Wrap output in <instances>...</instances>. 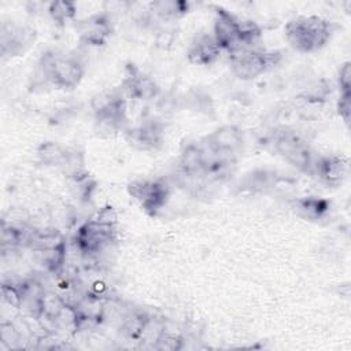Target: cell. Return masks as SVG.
<instances>
[{
  "label": "cell",
  "instance_id": "cell-6",
  "mask_svg": "<svg viewBox=\"0 0 351 351\" xmlns=\"http://www.w3.org/2000/svg\"><path fill=\"white\" fill-rule=\"evenodd\" d=\"M240 18L226 11L222 7H215V16L213 25V36L222 51L229 53L241 48L240 43Z\"/></svg>",
  "mask_w": 351,
  "mask_h": 351
},
{
  "label": "cell",
  "instance_id": "cell-23",
  "mask_svg": "<svg viewBox=\"0 0 351 351\" xmlns=\"http://www.w3.org/2000/svg\"><path fill=\"white\" fill-rule=\"evenodd\" d=\"M339 86L340 92H351V66L346 62L339 71Z\"/></svg>",
  "mask_w": 351,
  "mask_h": 351
},
{
  "label": "cell",
  "instance_id": "cell-22",
  "mask_svg": "<svg viewBox=\"0 0 351 351\" xmlns=\"http://www.w3.org/2000/svg\"><path fill=\"white\" fill-rule=\"evenodd\" d=\"M350 108H351V92H340L337 110L346 123L350 122Z\"/></svg>",
  "mask_w": 351,
  "mask_h": 351
},
{
  "label": "cell",
  "instance_id": "cell-9",
  "mask_svg": "<svg viewBox=\"0 0 351 351\" xmlns=\"http://www.w3.org/2000/svg\"><path fill=\"white\" fill-rule=\"evenodd\" d=\"M90 107L96 118H112L126 122V96L122 88H111L95 95Z\"/></svg>",
  "mask_w": 351,
  "mask_h": 351
},
{
  "label": "cell",
  "instance_id": "cell-15",
  "mask_svg": "<svg viewBox=\"0 0 351 351\" xmlns=\"http://www.w3.org/2000/svg\"><path fill=\"white\" fill-rule=\"evenodd\" d=\"M293 210L296 211L298 215L313 221V219L322 218L328 213L329 203L324 199L308 196V197H302L295 200Z\"/></svg>",
  "mask_w": 351,
  "mask_h": 351
},
{
  "label": "cell",
  "instance_id": "cell-21",
  "mask_svg": "<svg viewBox=\"0 0 351 351\" xmlns=\"http://www.w3.org/2000/svg\"><path fill=\"white\" fill-rule=\"evenodd\" d=\"M271 176L269 174L266 170H261L258 173H252L247 177L245 182H247V188L251 191H261L263 192L266 188H270V185L273 184L271 181Z\"/></svg>",
  "mask_w": 351,
  "mask_h": 351
},
{
  "label": "cell",
  "instance_id": "cell-13",
  "mask_svg": "<svg viewBox=\"0 0 351 351\" xmlns=\"http://www.w3.org/2000/svg\"><path fill=\"white\" fill-rule=\"evenodd\" d=\"M207 145L219 156H232L243 144V134L233 125H223L207 137Z\"/></svg>",
  "mask_w": 351,
  "mask_h": 351
},
{
  "label": "cell",
  "instance_id": "cell-20",
  "mask_svg": "<svg viewBox=\"0 0 351 351\" xmlns=\"http://www.w3.org/2000/svg\"><path fill=\"white\" fill-rule=\"evenodd\" d=\"M48 14L53 22L64 25L66 22L74 19L77 7L73 1H51L48 4Z\"/></svg>",
  "mask_w": 351,
  "mask_h": 351
},
{
  "label": "cell",
  "instance_id": "cell-3",
  "mask_svg": "<svg viewBox=\"0 0 351 351\" xmlns=\"http://www.w3.org/2000/svg\"><path fill=\"white\" fill-rule=\"evenodd\" d=\"M40 69L44 78L60 89L75 88L85 73L81 60L69 53L47 51L40 59Z\"/></svg>",
  "mask_w": 351,
  "mask_h": 351
},
{
  "label": "cell",
  "instance_id": "cell-11",
  "mask_svg": "<svg viewBox=\"0 0 351 351\" xmlns=\"http://www.w3.org/2000/svg\"><path fill=\"white\" fill-rule=\"evenodd\" d=\"M77 32L85 44L103 47L112 33L111 21L106 14H93L77 23Z\"/></svg>",
  "mask_w": 351,
  "mask_h": 351
},
{
  "label": "cell",
  "instance_id": "cell-14",
  "mask_svg": "<svg viewBox=\"0 0 351 351\" xmlns=\"http://www.w3.org/2000/svg\"><path fill=\"white\" fill-rule=\"evenodd\" d=\"M165 128L158 119H147L137 128L128 130V140L130 144L141 149H154L163 141Z\"/></svg>",
  "mask_w": 351,
  "mask_h": 351
},
{
  "label": "cell",
  "instance_id": "cell-24",
  "mask_svg": "<svg viewBox=\"0 0 351 351\" xmlns=\"http://www.w3.org/2000/svg\"><path fill=\"white\" fill-rule=\"evenodd\" d=\"M19 335L16 329L11 325V322H3L1 324V343L11 348V343L18 341Z\"/></svg>",
  "mask_w": 351,
  "mask_h": 351
},
{
  "label": "cell",
  "instance_id": "cell-7",
  "mask_svg": "<svg viewBox=\"0 0 351 351\" xmlns=\"http://www.w3.org/2000/svg\"><path fill=\"white\" fill-rule=\"evenodd\" d=\"M36 33L27 25L3 23L0 33V47L3 56L22 55L34 41Z\"/></svg>",
  "mask_w": 351,
  "mask_h": 351
},
{
  "label": "cell",
  "instance_id": "cell-5",
  "mask_svg": "<svg viewBox=\"0 0 351 351\" xmlns=\"http://www.w3.org/2000/svg\"><path fill=\"white\" fill-rule=\"evenodd\" d=\"M128 192L148 215L155 217L166 206L170 186L163 178H138L128 185Z\"/></svg>",
  "mask_w": 351,
  "mask_h": 351
},
{
  "label": "cell",
  "instance_id": "cell-18",
  "mask_svg": "<svg viewBox=\"0 0 351 351\" xmlns=\"http://www.w3.org/2000/svg\"><path fill=\"white\" fill-rule=\"evenodd\" d=\"M149 11L160 18H178L185 15L189 10V4L186 1H176V0H160L148 4Z\"/></svg>",
  "mask_w": 351,
  "mask_h": 351
},
{
  "label": "cell",
  "instance_id": "cell-19",
  "mask_svg": "<svg viewBox=\"0 0 351 351\" xmlns=\"http://www.w3.org/2000/svg\"><path fill=\"white\" fill-rule=\"evenodd\" d=\"M149 317L144 314H132L122 324V333L132 340H140L144 335V330L149 322Z\"/></svg>",
  "mask_w": 351,
  "mask_h": 351
},
{
  "label": "cell",
  "instance_id": "cell-2",
  "mask_svg": "<svg viewBox=\"0 0 351 351\" xmlns=\"http://www.w3.org/2000/svg\"><path fill=\"white\" fill-rule=\"evenodd\" d=\"M288 44L303 53L317 52L324 48L332 37L333 26L326 18L318 15H300L285 25Z\"/></svg>",
  "mask_w": 351,
  "mask_h": 351
},
{
  "label": "cell",
  "instance_id": "cell-8",
  "mask_svg": "<svg viewBox=\"0 0 351 351\" xmlns=\"http://www.w3.org/2000/svg\"><path fill=\"white\" fill-rule=\"evenodd\" d=\"M121 88L126 97L136 100H151L159 95V85L155 80L134 64H129L126 67V74Z\"/></svg>",
  "mask_w": 351,
  "mask_h": 351
},
{
  "label": "cell",
  "instance_id": "cell-10",
  "mask_svg": "<svg viewBox=\"0 0 351 351\" xmlns=\"http://www.w3.org/2000/svg\"><path fill=\"white\" fill-rule=\"evenodd\" d=\"M328 186H340L350 173V160L344 155H325L315 159L313 171Z\"/></svg>",
  "mask_w": 351,
  "mask_h": 351
},
{
  "label": "cell",
  "instance_id": "cell-1",
  "mask_svg": "<svg viewBox=\"0 0 351 351\" xmlns=\"http://www.w3.org/2000/svg\"><path fill=\"white\" fill-rule=\"evenodd\" d=\"M118 217L112 207L97 210L75 233L74 241L82 255H95L104 251L117 240Z\"/></svg>",
  "mask_w": 351,
  "mask_h": 351
},
{
  "label": "cell",
  "instance_id": "cell-16",
  "mask_svg": "<svg viewBox=\"0 0 351 351\" xmlns=\"http://www.w3.org/2000/svg\"><path fill=\"white\" fill-rule=\"evenodd\" d=\"M204 166V154L203 147L196 144L186 145L180 156V167L184 174H196L202 173Z\"/></svg>",
  "mask_w": 351,
  "mask_h": 351
},
{
  "label": "cell",
  "instance_id": "cell-4",
  "mask_svg": "<svg viewBox=\"0 0 351 351\" xmlns=\"http://www.w3.org/2000/svg\"><path fill=\"white\" fill-rule=\"evenodd\" d=\"M281 60L277 51H263L255 48H239L229 53L230 69L240 80H254Z\"/></svg>",
  "mask_w": 351,
  "mask_h": 351
},
{
  "label": "cell",
  "instance_id": "cell-12",
  "mask_svg": "<svg viewBox=\"0 0 351 351\" xmlns=\"http://www.w3.org/2000/svg\"><path fill=\"white\" fill-rule=\"evenodd\" d=\"M221 47L213 33H199L191 43L186 56L192 64L208 66L221 56Z\"/></svg>",
  "mask_w": 351,
  "mask_h": 351
},
{
  "label": "cell",
  "instance_id": "cell-17",
  "mask_svg": "<svg viewBox=\"0 0 351 351\" xmlns=\"http://www.w3.org/2000/svg\"><path fill=\"white\" fill-rule=\"evenodd\" d=\"M67 156V149L53 141H45L37 148V158L45 166H62Z\"/></svg>",
  "mask_w": 351,
  "mask_h": 351
}]
</instances>
